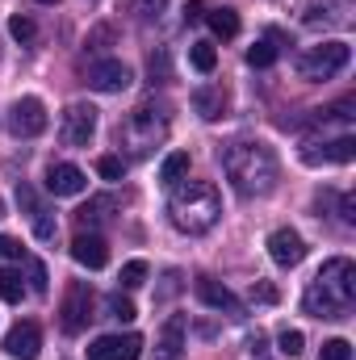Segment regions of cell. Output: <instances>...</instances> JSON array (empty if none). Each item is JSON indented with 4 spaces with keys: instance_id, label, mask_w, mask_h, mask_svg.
<instances>
[{
    "instance_id": "obj_28",
    "label": "cell",
    "mask_w": 356,
    "mask_h": 360,
    "mask_svg": "<svg viewBox=\"0 0 356 360\" xmlns=\"http://www.w3.org/2000/svg\"><path fill=\"white\" fill-rule=\"evenodd\" d=\"M276 348H281V356H302L306 335H302V331H281V335H276Z\"/></svg>"
},
{
    "instance_id": "obj_27",
    "label": "cell",
    "mask_w": 356,
    "mask_h": 360,
    "mask_svg": "<svg viewBox=\"0 0 356 360\" xmlns=\"http://www.w3.org/2000/svg\"><path fill=\"white\" fill-rule=\"evenodd\" d=\"M109 319H117V323H130V319H139V310H134V302L130 297H122V293H109Z\"/></svg>"
},
{
    "instance_id": "obj_12",
    "label": "cell",
    "mask_w": 356,
    "mask_h": 360,
    "mask_svg": "<svg viewBox=\"0 0 356 360\" xmlns=\"http://www.w3.org/2000/svg\"><path fill=\"white\" fill-rule=\"evenodd\" d=\"M143 340L139 335H101L89 344V360H139Z\"/></svg>"
},
{
    "instance_id": "obj_37",
    "label": "cell",
    "mask_w": 356,
    "mask_h": 360,
    "mask_svg": "<svg viewBox=\"0 0 356 360\" xmlns=\"http://www.w3.org/2000/svg\"><path fill=\"white\" fill-rule=\"evenodd\" d=\"M201 17H205V4H201V0H193V4L184 8V21H201Z\"/></svg>"
},
{
    "instance_id": "obj_20",
    "label": "cell",
    "mask_w": 356,
    "mask_h": 360,
    "mask_svg": "<svg viewBox=\"0 0 356 360\" xmlns=\"http://www.w3.org/2000/svg\"><path fill=\"white\" fill-rule=\"evenodd\" d=\"M193 105H197V113H201L205 122H214V117H222V109H227V92L222 89H197L193 92Z\"/></svg>"
},
{
    "instance_id": "obj_29",
    "label": "cell",
    "mask_w": 356,
    "mask_h": 360,
    "mask_svg": "<svg viewBox=\"0 0 356 360\" xmlns=\"http://www.w3.org/2000/svg\"><path fill=\"white\" fill-rule=\"evenodd\" d=\"M164 8H168V0H130V13H134L139 21H155Z\"/></svg>"
},
{
    "instance_id": "obj_6",
    "label": "cell",
    "mask_w": 356,
    "mask_h": 360,
    "mask_svg": "<svg viewBox=\"0 0 356 360\" xmlns=\"http://www.w3.org/2000/svg\"><path fill=\"white\" fill-rule=\"evenodd\" d=\"M92 319H96V314H92V289L84 281H72V285H68V297H63V306H59V327H63L68 335H80V331H89Z\"/></svg>"
},
{
    "instance_id": "obj_26",
    "label": "cell",
    "mask_w": 356,
    "mask_h": 360,
    "mask_svg": "<svg viewBox=\"0 0 356 360\" xmlns=\"http://www.w3.org/2000/svg\"><path fill=\"white\" fill-rule=\"evenodd\" d=\"M184 172H189V155H184V151H172V155L164 160V168H160V180H164V184H177Z\"/></svg>"
},
{
    "instance_id": "obj_24",
    "label": "cell",
    "mask_w": 356,
    "mask_h": 360,
    "mask_svg": "<svg viewBox=\"0 0 356 360\" xmlns=\"http://www.w3.org/2000/svg\"><path fill=\"white\" fill-rule=\"evenodd\" d=\"M0 297H4L8 306H17V302L25 297V285H21V272H17V269L0 272Z\"/></svg>"
},
{
    "instance_id": "obj_4",
    "label": "cell",
    "mask_w": 356,
    "mask_h": 360,
    "mask_svg": "<svg viewBox=\"0 0 356 360\" xmlns=\"http://www.w3.org/2000/svg\"><path fill=\"white\" fill-rule=\"evenodd\" d=\"M117 139H122L134 155H151V151L168 139V117L155 113L151 105H139V109L126 117V126L117 130Z\"/></svg>"
},
{
    "instance_id": "obj_11",
    "label": "cell",
    "mask_w": 356,
    "mask_h": 360,
    "mask_svg": "<svg viewBox=\"0 0 356 360\" xmlns=\"http://www.w3.org/2000/svg\"><path fill=\"white\" fill-rule=\"evenodd\" d=\"M268 256H272V264L293 269V264H302V260H306V243H302V235H298V231L276 226V231L268 235Z\"/></svg>"
},
{
    "instance_id": "obj_36",
    "label": "cell",
    "mask_w": 356,
    "mask_h": 360,
    "mask_svg": "<svg viewBox=\"0 0 356 360\" xmlns=\"http://www.w3.org/2000/svg\"><path fill=\"white\" fill-rule=\"evenodd\" d=\"M252 297L265 302V306H272V302H276V289H272V285H252Z\"/></svg>"
},
{
    "instance_id": "obj_34",
    "label": "cell",
    "mask_w": 356,
    "mask_h": 360,
    "mask_svg": "<svg viewBox=\"0 0 356 360\" xmlns=\"http://www.w3.org/2000/svg\"><path fill=\"white\" fill-rule=\"evenodd\" d=\"M105 210H109V201L101 197V201H89V205L80 210V218H84V222H101V218H105Z\"/></svg>"
},
{
    "instance_id": "obj_3",
    "label": "cell",
    "mask_w": 356,
    "mask_h": 360,
    "mask_svg": "<svg viewBox=\"0 0 356 360\" xmlns=\"http://www.w3.org/2000/svg\"><path fill=\"white\" fill-rule=\"evenodd\" d=\"M168 218H172V226L184 231V235H205L222 218V197L205 180H177L172 184V197H168Z\"/></svg>"
},
{
    "instance_id": "obj_32",
    "label": "cell",
    "mask_w": 356,
    "mask_h": 360,
    "mask_svg": "<svg viewBox=\"0 0 356 360\" xmlns=\"http://www.w3.org/2000/svg\"><path fill=\"white\" fill-rule=\"evenodd\" d=\"M323 360H352V344L348 340H327L323 344Z\"/></svg>"
},
{
    "instance_id": "obj_22",
    "label": "cell",
    "mask_w": 356,
    "mask_h": 360,
    "mask_svg": "<svg viewBox=\"0 0 356 360\" xmlns=\"http://www.w3.org/2000/svg\"><path fill=\"white\" fill-rule=\"evenodd\" d=\"M276 42H281V34L272 30L268 38H260V42L248 51V63H252V68H268V63H276Z\"/></svg>"
},
{
    "instance_id": "obj_9",
    "label": "cell",
    "mask_w": 356,
    "mask_h": 360,
    "mask_svg": "<svg viewBox=\"0 0 356 360\" xmlns=\"http://www.w3.org/2000/svg\"><path fill=\"white\" fill-rule=\"evenodd\" d=\"M96 134V109L76 101L63 109V143L68 147H89V139Z\"/></svg>"
},
{
    "instance_id": "obj_30",
    "label": "cell",
    "mask_w": 356,
    "mask_h": 360,
    "mask_svg": "<svg viewBox=\"0 0 356 360\" xmlns=\"http://www.w3.org/2000/svg\"><path fill=\"white\" fill-rule=\"evenodd\" d=\"M96 172L105 180H122L126 176V160H122V155H101V160H96Z\"/></svg>"
},
{
    "instance_id": "obj_15",
    "label": "cell",
    "mask_w": 356,
    "mask_h": 360,
    "mask_svg": "<svg viewBox=\"0 0 356 360\" xmlns=\"http://www.w3.org/2000/svg\"><path fill=\"white\" fill-rule=\"evenodd\" d=\"M46 188L55 197H80L89 188V176L76 168V164H51L46 168Z\"/></svg>"
},
{
    "instance_id": "obj_17",
    "label": "cell",
    "mask_w": 356,
    "mask_h": 360,
    "mask_svg": "<svg viewBox=\"0 0 356 360\" xmlns=\"http://www.w3.org/2000/svg\"><path fill=\"white\" fill-rule=\"evenodd\" d=\"M197 297H201L210 310H222V314H231V319H243V306H239V297H235L227 285H218L214 276H201V281H197Z\"/></svg>"
},
{
    "instance_id": "obj_10",
    "label": "cell",
    "mask_w": 356,
    "mask_h": 360,
    "mask_svg": "<svg viewBox=\"0 0 356 360\" xmlns=\"http://www.w3.org/2000/svg\"><path fill=\"white\" fill-rule=\"evenodd\" d=\"M17 205H21V210H25V218H30V226H34V239L51 243V239H55V218H51V210L38 201V193H34L30 184H17Z\"/></svg>"
},
{
    "instance_id": "obj_8",
    "label": "cell",
    "mask_w": 356,
    "mask_h": 360,
    "mask_svg": "<svg viewBox=\"0 0 356 360\" xmlns=\"http://www.w3.org/2000/svg\"><path fill=\"white\" fill-rule=\"evenodd\" d=\"M356 155V139L352 134H340V139H310L306 147H302V164H310V168H319V164H352Z\"/></svg>"
},
{
    "instance_id": "obj_38",
    "label": "cell",
    "mask_w": 356,
    "mask_h": 360,
    "mask_svg": "<svg viewBox=\"0 0 356 360\" xmlns=\"http://www.w3.org/2000/svg\"><path fill=\"white\" fill-rule=\"evenodd\" d=\"M38 4H59V0H38Z\"/></svg>"
},
{
    "instance_id": "obj_2",
    "label": "cell",
    "mask_w": 356,
    "mask_h": 360,
    "mask_svg": "<svg viewBox=\"0 0 356 360\" xmlns=\"http://www.w3.org/2000/svg\"><path fill=\"white\" fill-rule=\"evenodd\" d=\"M222 172L239 197H265L276 184V155L265 143H231L222 151Z\"/></svg>"
},
{
    "instance_id": "obj_25",
    "label": "cell",
    "mask_w": 356,
    "mask_h": 360,
    "mask_svg": "<svg viewBox=\"0 0 356 360\" xmlns=\"http://www.w3.org/2000/svg\"><path fill=\"white\" fill-rule=\"evenodd\" d=\"M8 34H13V38H17L21 46H30V42L38 38V25H34V21H30L25 13H13V17H8Z\"/></svg>"
},
{
    "instance_id": "obj_35",
    "label": "cell",
    "mask_w": 356,
    "mask_h": 360,
    "mask_svg": "<svg viewBox=\"0 0 356 360\" xmlns=\"http://www.w3.org/2000/svg\"><path fill=\"white\" fill-rule=\"evenodd\" d=\"M30 285H34V293H46V269L38 260H30Z\"/></svg>"
},
{
    "instance_id": "obj_5",
    "label": "cell",
    "mask_w": 356,
    "mask_h": 360,
    "mask_svg": "<svg viewBox=\"0 0 356 360\" xmlns=\"http://www.w3.org/2000/svg\"><path fill=\"white\" fill-rule=\"evenodd\" d=\"M348 59H352V46L331 38V42H319V46L298 55V76L302 80H336L348 68Z\"/></svg>"
},
{
    "instance_id": "obj_14",
    "label": "cell",
    "mask_w": 356,
    "mask_h": 360,
    "mask_svg": "<svg viewBox=\"0 0 356 360\" xmlns=\"http://www.w3.org/2000/svg\"><path fill=\"white\" fill-rule=\"evenodd\" d=\"M4 352L13 360H38V352H42V331H38V323H17V327L4 335Z\"/></svg>"
},
{
    "instance_id": "obj_16",
    "label": "cell",
    "mask_w": 356,
    "mask_h": 360,
    "mask_svg": "<svg viewBox=\"0 0 356 360\" xmlns=\"http://www.w3.org/2000/svg\"><path fill=\"white\" fill-rule=\"evenodd\" d=\"M72 260L76 264H84V269H105L109 264V243L101 239V235H92V231H80L76 239H72Z\"/></svg>"
},
{
    "instance_id": "obj_18",
    "label": "cell",
    "mask_w": 356,
    "mask_h": 360,
    "mask_svg": "<svg viewBox=\"0 0 356 360\" xmlns=\"http://www.w3.org/2000/svg\"><path fill=\"white\" fill-rule=\"evenodd\" d=\"M180 352H184V319L172 314V319L164 323L160 344H155V360H180Z\"/></svg>"
},
{
    "instance_id": "obj_33",
    "label": "cell",
    "mask_w": 356,
    "mask_h": 360,
    "mask_svg": "<svg viewBox=\"0 0 356 360\" xmlns=\"http://www.w3.org/2000/svg\"><path fill=\"white\" fill-rule=\"evenodd\" d=\"M0 260H25L21 243H17V239H8V235H0Z\"/></svg>"
},
{
    "instance_id": "obj_23",
    "label": "cell",
    "mask_w": 356,
    "mask_h": 360,
    "mask_svg": "<svg viewBox=\"0 0 356 360\" xmlns=\"http://www.w3.org/2000/svg\"><path fill=\"white\" fill-rule=\"evenodd\" d=\"M189 63H193L201 76H210V72L218 68V51H214L210 42H193V46H189Z\"/></svg>"
},
{
    "instance_id": "obj_19",
    "label": "cell",
    "mask_w": 356,
    "mask_h": 360,
    "mask_svg": "<svg viewBox=\"0 0 356 360\" xmlns=\"http://www.w3.org/2000/svg\"><path fill=\"white\" fill-rule=\"evenodd\" d=\"M348 0H310L306 4V13H302V21L306 25H323V21H348Z\"/></svg>"
},
{
    "instance_id": "obj_1",
    "label": "cell",
    "mask_w": 356,
    "mask_h": 360,
    "mask_svg": "<svg viewBox=\"0 0 356 360\" xmlns=\"http://www.w3.org/2000/svg\"><path fill=\"white\" fill-rule=\"evenodd\" d=\"M356 302V264L336 256L314 272V281L302 293V310L314 319H344Z\"/></svg>"
},
{
    "instance_id": "obj_31",
    "label": "cell",
    "mask_w": 356,
    "mask_h": 360,
    "mask_svg": "<svg viewBox=\"0 0 356 360\" xmlns=\"http://www.w3.org/2000/svg\"><path fill=\"white\" fill-rule=\"evenodd\" d=\"M126 289H139L143 281H147V264L143 260H130V264H122V276H117Z\"/></svg>"
},
{
    "instance_id": "obj_7",
    "label": "cell",
    "mask_w": 356,
    "mask_h": 360,
    "mask_svg": "<svg viewBox=\"0 0 356 360\" xmlns=\"http://www.w3.org/2000/svg\"><path fill=\"white\" fill-rule=\"evenodd\" d=\"M8 130L17 139H38L46 130V105L38 96H17L8 109Z\"/></svg>"
},
{
    "instance_id": "obj_13",
    "label": "cell",
    "mask_w": 356,
    "mask_h": 360,
    "mask_svg": "<svg viewBox=\"0 0 356 360\" xmlns=\"http://www.w3.org/2000/svg\"><path fill=\"white\" fill-rule=\"evenodd\" d=\"M130 68L122 63V59H101V63H92L89 68V84L96 92H122V89H130Z\"/></svg>"
},
{
    "instance_id": "obj_21",
    "label": "cell",
    "mask_w": 356,
    "mask_h": 360,
    "mask_svg": "<svg viewBox=\"0 0 356 360\" xmlns=\"http://www.w3.org/2000/svg\"><path fill=\"white\" fill-rule=\"evenodd\" d=\"M205 21H210V30L218 38H235L239 34V13L235 8H214V13H205Z\"/></svg>"
}]
</instances>
